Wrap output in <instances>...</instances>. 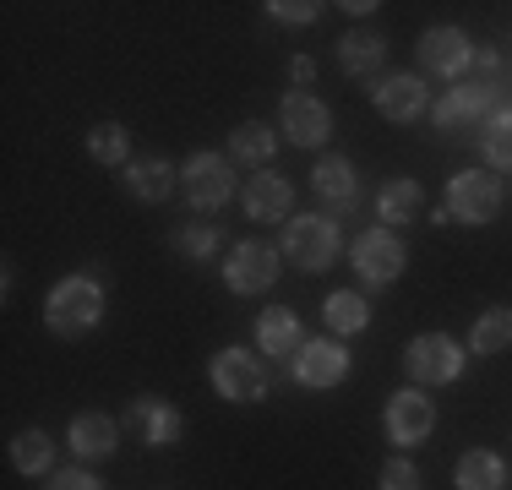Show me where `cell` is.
<instances>
[{"label": "cell", "mask_w": 512, "mask_h": 490, "mask_svg": "<svg viewBox=\"0 0 512 490\" xmlns=\"http://www.w3.org/2000/svg\"><path fill=\"white\" fill-rule=\"evenodd\" d=\"M491 115H496V82H458L447 98H436V104H431V120L442 131H463V126L491 120Z\"/></svg>", "instance_id": "cell-10"}, {"label": "cell", "mask_w": 512, "mask_h": 490, "mask_svg": "<svg viewBox=\"0 0 512 490\" xmlns=\"http://www.w3.org/2000/svg\"><path fill=\"white\" fill-rule=\"evenodd\" d=\"M420 186L414 180H387L382 196H376V218H382V229H404L420 218Z\"/></svg>", "instance_id": "cell-22"}, {"label": "cell", "mask_w": 512, "mask_h": 490, "mask_svg": "<svg viewBox=\"0 0 512 490\" xmlns=\"http://www.w3.org/2000/svg\"><path fill=\"white\" fill-rule=\"evenodd\" d=\"M180 186H186V202L197 213H213L235 196V175H229V158L218 153H191L186 169H180Z\"/></svg>", "instance_id": "cell-8"}, {"label": "cell", "mask_w": 512, "mask_h": 490, "mask_svg": "<svg viewBox=\"0 0 512 490\" xmlns=\"http://www.w3.org/2000/svg\"><path fill=\"white\" fill-rule=\"evenodd\" d=\"M382 60H387V39L376 28H355V33H344V44H338V66H344L349 77H371Z\"/></svg>", "instance_id": "cell-20"}, {"label": "cell", "mask_w": 512, "mask_h": 490, "mask_svg": "<svg viewBox=\"0 0 512 490\" xmlns=\"http://www.w3.org/2000/svg\"><path fill=\"white\" fill-rule=\"evenodd\" d=\"M311 186L327 207H338V213H349V207L360 202V180H355V164H349V158H322V164L311 169Z\"/></svg>", "instance_id": "cell-18"}, {"label": "cell", "mask_w": 512, "mask_h": 490, "mask_svg": "<svg viewBox=\"0 0 512 490\" xmlns=\"http://www.w3.org/2000/svg\"><path fill=\"white\" fill-rule=\"evenodd\" d=\"M50 490H104V485L88 469H60V474H50Z\"/></svg>", "instance_id": "cell-33"}, {"label": "cell", "mask_w": 512, "mask_h": 490, "mask_svg": "<svg viewBox=\"0 0 512 490\" xmlns=\"http://www.w3.org/2000/svg\"><path fill=\"white\" fill-rule=\"evenodd\" d=\"M88 153H93V164L120 169V164L131 158V131L120 126V120H104V126L88 131Z\"/></svg>", "instance_id": "cell-27"}, {"label": "cell", "mask_w": 512, "mask_h": 490, "mask_svg": "<svg viewBox=\"0 0 512 490\" xmlns=\"http://www.w3.org/2000/svg\"><path fill=\"white\" fill-rule=\"evenodd\" d=\"M442 207L458 224H491V218L502 213V186H496V175H485V169H458V175L447 180Z\"/></svg>", "instance_id": "cell-4"}, {"label": "cell", "mask_w": 512, "mask_h": 490, "mask_svg": "<svg viewBox=\"0 0 512 490\" xmlns=\"http://www.w3.org/2000/svg\"><path fill=\"white\" fill-rule=\"evenodd\" d=\"M175 169L164 164V158H131L126 164V186H131V196L137 202H164L169 191H175Z\"/></svg>", "instance_id": "cell-21"}, {"label": "cell", "mask_w": 512, "mask_h": 490, "mask_svg": "<svg viewBox=\"0 0 512 490\" xmlns=\"http://www.w3.org/2000/svg\"><path fill=\"white\" fill-rule=\"evenodd\" d=\"M485 158H491L496 169H512V109H496V115L485 120Z\"/></svg>", "instance_id": "cell-29"}, {"label": "cell", "mask_w": 512, "mask_h": 490, "mask_svg": "<svg viewBox=\"0 0 512 490\" xmlns=\"http://www.w3.org/2000/svg\"><path fill=\"white\" fill-rule=\"evenodd\" d=\"M344 251V235H338L333 218H295L284 229V256L300 267V273H322V267L338 262Z\"/></svg>", "instance_id": "cell-3"}, {"label": "cell", "mask_w": 512, "mask_h": 490, "mask_svg": "<svg viewBox=\"0 0 512 490\" xmlns=\"http://www.w3.org/2000/svg\"><path fill=\"white\" fill-rule=\"evenodd\" d=\"M349 376V349L338 338H306L295 354V382L300 387H338Z\"/></svg>", "instance_id": "cell-14"}, {"label": "cell", "mask_w": 512, "mask_h": 490, "mask_svg": "<svg viewBox=\"0 0 512 490\" xmlns=\"http://www.w3.org/2000/svg\"><path fill=\"white\" fill-rule=\"evenodd\" d=\"M267 17L284 22V28H311V22L322 17V6H316V0H267Z\"/></svg>", "instance_id": "cell-31"}, {"label": "cell", "mask_w": 512, "mask_h": 490, "mask_svg": "<svg viewBox=\"0 0 512 490\" xmlns=\"http://www.w3.org/2000/svg\"><path fill=\"white\" fill-rule=\"evenodd\" d=\"M213 392H218V398H229V403H262V392H267L262 360H251V349H240V343L218 349V360H213Z\"/></svg>", "instance_id": "cell-7"}, {"label": "cell", "mask_w": 512, "mask_h": 490, "mask_svg": "<svg viewBox=\"0 0 512 490\" xmlns=\"http://www.w3.org/2000/svg\"><path fill=\"white\" fill-rule=\"evenodd\" d=\"M256 349L273 354V360H295V354L306 349V338H300V316L284 311V305L262 311V322H256Z\"/></svg>", "instance_id": "cell-17"}, {"label": "cell", "mask_w": 512, "mask_h": 490, "mask_svg": "<svg viewBox=\"0 0 512 490\" xmlns=\"http://www.w3.org/2000/svg\"><path fill=\"white\" fill-rule=\"evenodd\" d=\"M463 360H469V354H463V343L447 338V333H420V338H409V349H404V371H409L414 387H447V382H458Z\"/></svg>", "instance_id": "cell-2"}, {"label": "cell", "mask_w": 512, "mask_h": 490, "mask_svg": "<svg viewBox=\"0 0 512 490\" xmlns=\"http://www.w3.org/2000/svg\"><path fill=\"white\" fill-rule=\"evenodd\" d=\"M512 349V305H491L485 316H474L469 354H502Z\"/></svg>", "instance_id": "cell-25"}, {"label": "cell", "mask_w": 512, "mask_h": 490, "mask_svg": "<svg viewBox=\"0 0 512 490\" xmlns=\"http://www.w3.org/2000/svg\"><path fill=\"white\" fill-rule=\"evenodd\" d=\"M458 490H507V463L496 452H463L453 469Z\"/></svg>", "instance_id": "cell-23"}, {"label": "cell", "mask_w": 512, "mask_h": 490, "mask_svg": "<svg viewBox=\"0 0 512 490\" xmlns=\"http://www.w3.org/2000/svg\"><path fill=\"white\" fill-rule=\"evenodd\" d=\"M436 431V403L425 398V387H404L387 398V441L393 447H420Z\"/></svg>", "instance_id": "cell-9"}, {"label": "cell", "mask_w": 512, "mask_h": 490, "mask_svg": "<svg viewBox=\"0 0 512 490\" xmlns=\"http://www.w3.org/2000/svg\"><path fill=\"white\" fill-rule=\"evenodd\" d=\"M66 441H71V452H77V458L99 463V458H109V452L120 447V425L109 420V414H77V420H71V431H66Z\"/></svg>", "instance_id": "cell-19"}, {"label": "cell", "mask_w": 512, "mask_h": 490, "mask_svg": "<svg viewBox=\"0 0 512 490\" xmlns=\"http://www.w3.org/2000/svg\"><path fill=\"white\" fill-rule=\"evenodd\" d=\"M50 463H55V441L44 436V431H22L17 441H11V469L17 474H50Z\"/></svg>", "instance_id": "cell-28"}, {"label": "cell", "mask_w": 512, "mask_h": 490, "mask_svg": "<svg viewBox=\"0 0 512 490\" xmlns=\"http://www.w3.org/2000/svg\"><path fill=\"white\" fill-rule=\"evenodd\" d=\"M99 316H104V289L88 273L60 278L50 289V300H44V322H50L55 338H88L99 327Z\"/></svg>", "instance_id": "cell-1"}, {"label": "cell", "mask_w": 512, "mask_h": 490, "mask_svg": "<svg viewBox=\"0 0 512 490\" xmlns=\"http://www.w3.org/2000/svg\"><path fill=\"white\" fill-rule=\"evenodd\" d=\"M322 322L333 327L338 338L365 333V322H371V305H365L355 289H338V294H327V300H322Z\"/></svg>", "instance_id": "cell-24"}, {"label": "cell", "mask_w": 512, "mask_h": 490, "mask_svg": "<svg viewBox=\"0 0 512 490\" xmlns=\"http://www.w3.org/2000/svg\"><path fill=\"white\" fill-rule=\"evenodd\" d=\"M414 49H420V66L436 71V77H463L474 66V44L463 28H425Z\"/></svg>", "instance_id": "cell-13"}, {"label": "cell", "mask_w": 512, "mask_h": 490, "mask_svg": "<svg viewBox=\"0 0 512 490\" xmlns=\"http://www.w3.org/2000/svg\"><path fill=\"white\" fill-rule=\"evenodd\" d=\"M355 273L365 278L371 289H387V284H398L404 278V262H409V251H404V240L393 235V229H365V235L355 240Z\"/></svg>", "instance_id": "cell-6"}, {"label": "cell", "mask_w": 512, "mask_h": 490, "mask_svg": "<svg viewBox=\"0 0 512 490\" xmlns=\"http://www.w3.org/2000/svg\"><path fill=\"white\" fill-rule=\"evenodd\" d=\"M278 262H284V251L267 240H240L235 251H229L224 262V284L229 294H267L278 284Z\"/></svg>", "instance_id": "cell-5"}, {"label": "cell", "mask_w": 512, "mask_h": 490, "mask_svg": "<svg viewBox=\"0 0 512 490\" xmlns=\"http://www.w3.org/2000/svg\"><path fill=\"white\" fill-rule=\"evenodd\" d=\"M240 202H246V218H251V224H278V218H289L295 186H289L284 175H273V169H262V175H251V186L240 191Z\"/></svg>", "instance_id": "cell-16"}, {"label": "cell", "mask_w": 512, "mask_h": 490, "mask_svg": "<svg viewBox=\"0 0 512 490\" xmlns=\"http://www.w3.org/2000/svg\"><path fill=\"white\" fill-rule=\"evenodd\" d=\"M126 431L137 436L142 447H175V441L186 436V420H180V409L164 398H137L126 409Z\"/></svg>", "instance_id": "cell-12"}, {"label": "cell", "mask_w": 512, "mask_h": 490, "mask_svg": "<svg viewBox=\"0 0 512 490\" xmlns=\"http://www.w3.org/2000/svg\"><path fill=\"white\" fill-rule=\"evenodd\" d=\"M278 126H284V137L295 147H322L333 137V115H327V104L311 93H289L284 104H278Z\"/></svg>", "instance_id": "cell-11"}, {"label": "cell", "mask_w": 512, "mask_h": 490, "mask_svg": "<svg viewBox=\"0 0 512 490\" xmlns=\"http://www.w3.org/2000/svg\"><path fill=\"white\" fill-rule=\"evenodd\" d=\"M289 77H295L300 88H306V82H316V60H311V55H289Z\"/></svg>", "instance_id": "cell-34"}, {"label": "cell", "mask_w": 512, "mask_h": 490, "mask_svg": "<svg viewBox=\"0 0 512 490\" xmlns=\"http://www.w3.org/2000/svg\"><path fill=\"white\" fill-rule=\"evenodd\" d=\"M229 153H235L240 164H273V153H278L273 126H262V120H240V126L229 131Z\"/></svg>", "instance_id": "cell-26"}, {"label": "cell", "mask_w": 512, "mask_h": 490, "mask_svg": "<svg viewBox=\"0 0 512 490\" xmlns=\"http://www.w3.org/2000/svg\"><path fill=\"white\" fill-rule=\"evenodd\" d=\"M371 104H376V115H382V120H393V126H409V120H420L425 109H431V93H425L420 77H409V71H404V77L376 82Z\"/></svg>", "instance_id": "cell-15"}, {"label": "cell", "mask_w": 512, "mask_h": 490, "mask_svg": "<svg viewBox=\"0 0 512 490\" xmlns=\"http://www.w3.org/2000/svg\"><path fill=\"white\" fill-rule=\"evenodd\" d=\"M376 485L382 490H420V469H414L409 458H387L382 474H376Z\"/></svg>", "instance_id": "cell-32"}, {"label": "cell", "mask_w": 512, "mask_h": 490, "mask_svg": "<svg viewBox=\"0 0 512 490\" xmlns=\"http://www.w3.org/2000/svg\"><path fill=\"white\" fill-rule=\"evenodd\" d=\"M175 251L186 256V262H207V256L218 251V229H207V224H186V229H175Z\"/></svg>", "instance_id": "cell-30"}]
</instances>
